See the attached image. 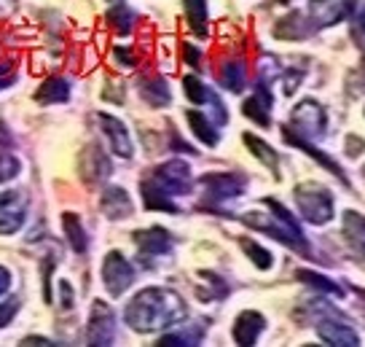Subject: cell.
Segmentation results:
<instances>
[{
	"instance_id": "cell-1",
	"label": "cell",
	"mask_w": 365,
	"mask_h": 347,
	"mask_svg": "<svg viewBox=\"0 0 365 347\" xmlns=\"http://www.w3.org/2000/svg\"><path fill=\"white\" fill-rule=\"evenodd\" d=\"M180 313L182 307L178 296H172L167 291H145L132 301V307L126 310V318L137 331H150V328H159V326L180 318Z\"/></svg>"
},
{
	"instance_id": "cell-2",
	"label": "cell",
	"mask_w": 365,
	"mask_h": 347,
	"mask_svg": "<svg viewBox=\"0 0 365 347\" xmlns=\"http://www.w3.org/2000/svg\"><path fill=\"white\" fill-rule=\"evenodd\" d=\"M296 202L301 213L307 216L312 223H325L333 216V197L328 194V188H322L317 183H301L296 188Z\"/></svg>"
},
{
	"instance_id": "cell-3",
	"label": "cell",
	"mask_w": 365,
	"mask_h": 347,
	"mask_svg": "<svg viewBox=\"0 0 365 347\" xmlns=\"http://www.w3.org/2000/svg\"><path fill=\"white\" fill-rule=\"evenodd\" d=\"M293 124L298 127V132H304V135H314L319 138L322 135V129H325V114H322V108L317 103H301L293 111Z\"/></svg>"
},
{
	"instance_id": "cell-4",
	"label": "cell",
	"mask_w": 365,
	"mask_h": 347,
	"mask_svg": "<svg viewBox=\"0 0 365 347\" xmlns=\"http://www.w3.org/2000/svg\"><path fill=\"white\" fill-rule=\"evenodd\" d=\"M129 283H132V266L118 253H110L105 261V286L110 288V293H121Z\"/></svg>"
},
{
	"instance_id": "cell-5",
	"label": "cell",
	"mask_w": 365,
	"mask_h": 347,
	"mask_svg": "<svg viewBox=\"0 0 365 347\" xmlns=\"http://www.w3.org/2000/svg\"><path fill=\"white\" fill-rule=\"evenodd\" d=\"M354 0H312V11L322 24L339 22L341 16L352 11Z\"/></svg>"
},
{
	"instance_id": "cell-6",
	"label": "cell",
	"mask_w": 365,
	"mask_h": 347,
	"mask_svg": "<svg viewBox=\"0 0 365 347\" xmlns=\"http://www.w3.org/2000/svg\"><path fill=\"white\" fill-rule=\"evenodd\" d=\"M263 331V318L258 313H242L234 326V339L240 345H252Z\"/></svg>"
},
{
	"instance_id": "cell-7",
	"label": "cell",
	"mask_w": 365,
	"mask_h": 347,
	"mask_svg": "<svg viewBox=\"0 0 365 347\" xmlns=\"http://www.w3.org/2000/svg\"><path fill=\"white\" fill-rule=\"evenodd\" d=\"M344 234L349 237V243L357 253L365 256V218L357 213H346L344 216Z\"/></svg>"
},
{
	"instance_id": "cell-8",
	"label": "cell",
	"mask_w": 365,
	"mask_h": 347,
	"mask_svg": "<svg viewBox=\"0 0 365 347\" xmlns=\"http://www.w3.org/2000/svg\"><path fill=\"white\" fill-rule=\"evenodd\" d=\"M103 119V124L108 129V138L113 140V151L115 154H121V156H132V143H129V138H126L124 132V124L121 121H115V119H110V116H100Z\"/></svg>"
},
{
	"instance_id": "cell-9",
	"label": "cell",
	"mask_w": 365,
	"mask_h": 347,
	"mask_svg": "<svg viewBox=\"0 0 365 347\" xmlns=\"http://www.w3.org/2000/svg\"><path fill=\"white\" fill-rule=\"evenodd\" d=\"M317 331L325 342H333V345H357V334L344 323L331 326V328H328V326H319Z\"/></svg>"
},
{
	"instance_id": "cell-10",
	"label": "cell",
	"mask_w": 365,
	"mask_h": 347,
	"mask_svg": "<svg viewBox=\"0 0 365 347\" xmlns=\"http://www.w3.org/2000/svg\"><path fill=\"white\" fill-rule=\"evenodd\" d=\"M137 243L143 245L145 251H167L170 248V234L161 229H150V231H143V234H137Z\"/></svg>"
},
{
	"instance_id": "cell-11",
	"label": "cell",
	"mask_w": 365,
	"mask_h": 347,
	"mask_svg": "<svg viewBox=\"0 0 365 347\" xmlns=\"http://www.w3.org/2000/svg\"><path fill=\"white\" fill-rule=\"evenodd\" d=\"M245 143L250 146L252 154H255V156H258V159H261L266 167H272L274 173H277V154H274V151L269 149V146H266L261 138H255V135H245Z\"/></svg>"
},
{
	"instance_id": "cell-12",
	"label": "cell",
	"mask_w": 365,
	"mask_h": 347,
	"mask_svg": "<svg viewBox=\"0 0 365 347\" xmlns=\"http://www.w3.org/2000/svg\"><path fill=\"white\" fill-rule=\"evenodd\" d=\"M188 121H191V127H194L196 138H202L207 143V146H215L217 135L210 129V121H207L202 114H196V111H188Z\"/></svg>"
},
{
	"instance_id": "cell-13",
	"label": "cell",
	"mask_w": 365,
	"mask_h": 347,
	"mask_svg": "<svg viewBox=\"0 0 365 347\" xmlns=\"http://www.w3.org/2000/svg\"><path fill=\"white\" fill-rule=\"evenodd\" d=\"M185 9H188V19L196 33H205V19H207V6L205 0H185Z\"/></svg>"
},
{
	"instance_id": "cell-14",
	"label": "cell",
	"mask_w": 365,
	"mask_h": 347,
	"mask_svg": "<svg viewBox=\"0 0 365 347\" xmlns=\"http://www.w3.org/2000/svg\"><path fill=\"white\" fill-rule=\"evenodd\" d=\"M298 278L304 280V283H309V286H314V288L325 291V293H336V296L341 293L336 283H331V280L322 278V275H317V272H307V269H301V272H298Z\"/></svg>"
},
{
	"instance_id": "cell-15",
	"label": "cell",
	"mask_w": 365,
	"mask_h": 347,
	"mask_svg": "<svg viewBox=\"0 0 365 347\" xmlns=\"http://www.w3.org/2000/svg\"><path fill=\"white\" fill-rule=\"evenodd\" d=\"M242 248L252 256V261L261 266V269H269V266H272V253H269V251H263L258 243H252V240H242Z\"/></svg>"
},
{
	"instance_id": "cell-16",
	"label": "cell",
	"mask_w": 365,
	"mask_h": 347,
	"mask_svg": "<svg viewBox=\"0 0 365 347\" xmlns=\"http://www.w3.org/2000/svg\"><path fill=\"white\" fill-rule=\"evenodd\" d=\"M65 229L70 231V240H73V248L76 251H83L86 248V240H83V229H78V223H76V218L73 216H65Z\"/></svg>"
},
{
	"instance_id": "cell-17",
	"label": "cell",
	"mask_w": 365,
	"mask_h": 347,
	"mask_svg": "<svg viewBox=\"0 0 365 347\" xmlns=\"http://www.w3.org/2000/svg\"><path fill=\"white\" fill-rule=\"evenodd\" d=\"M269 108H261V103L252 97V100H247L245 103V116H250V119H255L258 124H269V114H266Z\"/></svg>"
},
{
	"instance_id": "cell-18",
	"label": "cell",
	"mask_w": 365,
	"mask_h": 347,
	"mask_svg": "<svg viewBox=\"0 0 365 347\" xmlns=\"http://www.w3.org/2000/svg\"><path fill=\"white\" fill-rule=\"evenodd\" d=\"M185 94H188L194 103H205V100H207V89L196 81L194 76H188V79H185Z\"/></svg>"
},
{
	"instance_id": "cell-19",
	"label": "cell",
	"mask_w": 365,
	"mask_h": 347,
	"mask_svg": "<svg viewBox=\"0 0 365 347\" xmlns=\"http://www.w3.org/2000/svg\"><path fill=\"white\" fill-rule=\"evenodd\" d=\"M346 154H349V156L363 154V140H360V138H346Z\"/></svg>"
},
{
	"instance_id": "cell-20",
	"label": "cell",
	"mask_w": 365,
	"mask_h": 347,
	"mask_svg": "<svg viewBox=\"0 0 365 347\" xmlns=\"http://www.w3.org/2000/svg\"><path fill=\"white\" fill-rule=\"evenodd\" d=\"M363 173H365V170H363Z\"/></svg>"
},
{
	"instance_id": "cell-21",
	"label": "cell",
	"mask_w": 365,
	"mask_h": 347,
	"mask_svg": "<svg viewBox=\"0 0 365 347\" xmlns=\"http://www.w3.org/2000/svg\"><path fill=\"white\" fill-rule=\"evenodd\" d=\"M363 293H365V291H363Z\"/></svg>"
}]
</instances>
